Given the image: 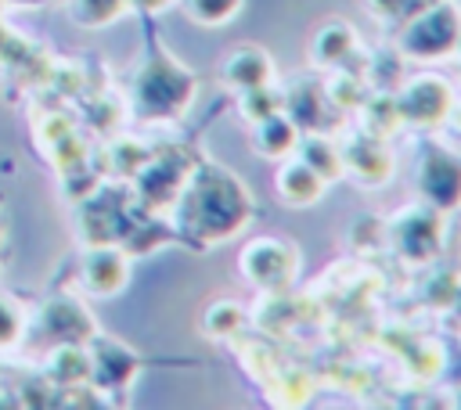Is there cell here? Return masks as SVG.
<instances>
[{
    "label": "cell",
    "instance_id": "7a4b0ae2",
    "mask_svg": "<svg viewBox=\"0 0 461 410\" xmlns=\"http://www.w3.org/2000/svg\"><path fill=\"white\" fill-rule=\"evenodd\" d=\"M198 97V79L169 50L155 47L133 72L130 104L148 122H176Z\"/></svg>",
    "mask_w": 461,
    "mask_h": 410
},
{
    "label": "cell",
    "instance_id": "5b68a950",
    "mask_svg": "<svg viewBox=\"0 0 461 410\" xmlns=\"http://www.w3.org/2000/svg\"><path fill=\"white\" fill-rule=\"evenodd\" d=\"M303 270V255L295 241L274 237V234H259L252 241L241 245L238 252V273L259 291V295H274V291H288L295 284Z\"/></svg>",
    "mask_w": 461,
    "mask_h": 410
},
{
    "label": "cell",
    "instance_id": "cb8c5ba5",
    "mask_svg": "<svg viewBox=\"0 0 461 410\" xmlns=\"http://www.w3.org/2000/svg\"><path fill=\"white\" fill-rule=\"evenodd\" d=\"M364 4H367L371 14H378V18H385V22H400V18H407V11H411V0H364Z\"/></svg>",
    "mask_w": 461,
    "mask_h": 410
},
{
    "label": "cell",
    "instance_id": "4fadbf2b",
    "mask_svg": "<svg viewBox=\"0 0 461 410\" xmlns=\"http://www.w3.org/2000/svg\"><path fill=\"white\" fill-rule=\"evenodd\" d=\"M357 54H360V36H357V29H353L349 22H342V18L324 22V25L310 36V65L321 68V72L346 68Z\"/></svg>",
    "mask_w": 461,
    "mask_h": 410
},
{
    "label": "cell",
    "instance_id": "52a82bcc",
    "mask_svg": "<svg viewBox=\"0 0 461 410\" xmlns=\"http://www.w3.org/2000/svg\"><path fill=\"white\" fill-rule=\"evenodd\" d=\"M414 187H418V198L425 205L439 209L443 216L457 212L461 209V155H454L439 144H429L418 158Z\"/></svg>",
    "mask_w": 461,
    "mask_h": 410
},
{
    "label": "cell",
    "instance_id": "8992f818",
    "mask_svg": "<svg viewBox=\"0 0 461 410\" xmlns=\"http://www.w3.org/2000/svg\"><path fill=\"white\" fill-rule=\"evenodd\" d=\"M393 97L403 129H443L454 111L457 90L439 72H414L400 83V90H393Z\"/></svg>",
    "mask_w": 461,
    "mask_h": 410
},
{
    "label": "cell",
    "instance_id": "6da1fadb",
    "mask_svg": "<svg viewBox=\"0 0 461 410\" xmlns=\"http://www.w3.org/2000/svg\"><path fill=\"white\" fill-rule=\"evenodd\" d=\"M169 212L176 237L194 252H209L252 223L256 198L245 180L220 162H194Z\"/></svg>",
    "mask_w": 461,
    "mask_h": 410
},
{
    "label": "cell",
    "instance_id": "44dd1931",
    "mask_svg": "<svg viewBox=\"0 0 461 410\" xmlns=\"http://www.w3.org/2000/svg\"><path fill=\"white\" fill-rule=\"evenodd\" d=\"M180 4H184L187 18L194 25H205V29L230 25L241 14V7H245V0H180Z\"/></svg>",
    "mask_w": 461,
    "mask_h": 410
},
{
    "label": "cell",
    "instance_id": "9a60e30c",
    "mask_svg": "<svg viewBox=\"0 0 461 410\" xmlns=\"http://www.w3.org/2000/svg\"><path fill=\"white\" fill-rule=\"evenodd\" d=\"M299 137H303V129L295 126V119H292L288 111H274V115L252 122L249 147H252L263 162H285V158L295 155Z\"/></svg>",
    "mask_w": 461,
    "mask_h": 410
},
{
    "label": "cell",
    "instance_id": "8fae6325",
    "mask_svg": "<svg viewBox=\"0 0 461 410\" xmlns=\"http://www.w3.org/2000/svg\"><path fill=\"white\" fill-rule=\"evenodd\" d=\"M79 281L90 295L112 299L130 284V255L122 245H90L79 266Z\"/></svg>",
    "mask_w": 461,
    "mask_h": 410
},
{
    "label": "cell",
    "instance_id": "7402d4cb",
    "mask_svg": "<svg viewBox=\"0 0 461 410\" xmlns=\"http://www.w3.org/2000/svg\"><path fill=\"white\" fill-rule=\"evenodd\" d=\"M274 111H285V94H281L274 83H267V86H259V90L238 94V115H241L249 126L259 122V119H267V115H274Z\"/></svg>",
    "mask_w": 461,
    "mask_h": 410
},
{
    "label": "cell",
    "instance_id": "30bf717a",
    "mask_svg": "<svg viewBox=\"0 0 461 410\" xmlns=\"http://www.w3.org/2000/svg\"><path fill=\"white\" fill-rule=\"evenodd\" d=\"M86 356H90V378L97 381L101 392H126L140 370V356L112 338H101V331L86 342Z\"/></svg>",
    "mask_w": 461,
    "mask_h": 410
},
{
    "label": "cell",
    "instance_id": "2e32d148",
    "mask_svg": "<svg viewBox=\"0 0 461 410\" xmlns=\"http://www.w3.org/2000/svg\"><path fill=\"white\" fill-rule=\"evenodd\" d=\"M43 327L50 338L61 342H76V345H86L94 334H97V324L90 316V309L76 299H58L50 306H43Z\"/></svg>",
    "mask_w": 461,
    "mask_h": 410
},
{
    "label": "cell",
    "instance_id": "5bb4252c",
    "mask_svg": "<svg viewBox=\"0 0 461 410\" xmlns=\"http://www.w3.org/2000/svg\"><path fill=\"white\" fill-rule=\"evenodd\" d=\"M328 180H321L303 158H285V162H277V169H274V191H277V198L288 205V209H310V205H317L324 194H328Z\"/></svg>",
    "mask_w": 461,
    "mask_h": 410
},
{
    "label": "cell",
    "instance_id": "ffe728a7",
    "mask_svg": "<svg viewBox=\"0 0 461 410\" xmlns=\"http://www.w3.org/2000/svg\"><path fill=\"white\" fill-rule=\"evenodd\" d=\"M65 7H68V14H72V22H79V25H86V29L112 25V22H119V18L130 11L126 0H65Z\"/></svg>",
    "mask_w": 461,
    "mask_h": 410
},
{
    "label": "cell",
    "instance_id": "9c48e42d",
    "mask_svg": "<svg viewBox=\"0 0 461 410\" xmlns=\"http://www.w3.org/2000/svg\"><path fill=\"white\" fill-rule=\"evenodd\" d=\"M194 162H187L184 155H173V151H162V155H148V162L140 165V173L133 176V187H137V201L148 209V212H169L187 173H191Z\"/></svg>",
    "mask_w": 461,
    "mask_h": 410
},
{
    "label": "cell",
    "instance_id": "277c9868",
    "mask_svg": "<svg viewBox=\"0 0 461 410\" xmlns=\"http://www.w3.org/2000/svg\"><path fill=\"white\" fill-rule=\"evenodd\" d=\"M447 237V216L421 198L396 209L385 223V241L389 248L407 263V266H429L439 259Z\"/></svg>",
    "mask_w": 461,
    "mask_h": 410
},
{
    "label": "cell",
    "instance_id": "484cf974",
    "mask_svg": "<svg viewBox=\"0 0 461 410\" xmlns=\"http://www.w3.org/2000/svg\"><path fill=\"white\" fill-rule=\"evenodd\" d=\"M18 4H40V0H18Z\"/></svg>",
    "mask_w": 461,
    "mask_h": 410
},
{
    "label": "cell",
    "instance_id": "ac0fdd59",
    "mask_svg": "<svg viewBox=\"0 0 461 410\" xmlns=\"http://www.w3.org/2000/svg\"><path fill=\"white\" fill-rule=\"evenodd\" d=\"M295 158H303L321 180H328V183H339V180H346V169H342V144H339V137H331V133H303L299 137V147H295Z\"/></svg>",
    "mask_w": 461,
    "mask_h": 410
},
{
    "label": "cell",
    "instance_id": "d4e9b609",
    "mask_svg": "<svg viewBox=\"0 0 461 410\" xmlns=\"http://www.w3.org/2000/svg\"><path fill=\"white\" fill-rule=\"evenodd\" d=\"M130 4V11H137V14H148V18H155V14H166L169 7H176L180 0H126Z\"/></svg>",
    "mask_w": 461,
    "mask_h": 410
},
{
    "label": "cell",
    "instance_id": "d6986e66",
    "mask_svg": "<svg viewBox=\"0 0 461 410\" xmlns=\"http://www.w3.org/2000/svg\"><path fill=\"white\" fill-rule=\"evenodd\" d=\"M245 324H249V313H245V306H241L238 299H216V302L205 309V316H202V331H205L212 342H230V338H238V334L245 331Z\"/></svg>",
    "mask_w": 461,
    "mask_h": 410
},
{
    "label": "cell",
    "instance_id": "3957f363",
    "mask_svg": "<svg viewBox=\"0 0 461 410\" xmlns=\"http://www.w3.org/2000/svg\"><path fill=\"white\" fill-rule=\"evenodd\" d=\"M396 50L411 61H447L461 50V7L454 0H432L400 18Z\"/></svg>",
    "mask_w": 461,
    "mask_h": 410
},
{
    "label": "cell",
    "instance_id": "7c38bea8",
    "mask_svg": "<svg viewBox=\"0 0 461 410\" xmlns=\"http://www.w3.org/2000/svg\"><path fill=\"white\" fill-rule=\"evenodd\" d=\"M274 76H277L274 58L259 43H241L230 54H223V61H220V83L234 94L259 90V86L274 83Z\"/></svg>",
    "mask_w": 461,
    "mask_h": 410
},
{
    "label": "cell",
    "instance_id": "e0dca14e",
    "mask_svg": "<svg viewBox=\"0 0 461 410\" xmlns=\"http://www.w3.org/2000/svg\"><path fill=\"white\" fill-rule=\"evenodd\" d=\"M353 115H357L360 133H371V137H382V140H389V137H396V129H403L393 90H375L371 86L367 97L353 108Z\"/></svg>",
    "mask_w": 461,
    "mask_h": 410
},
{
    "label": "cell",
    "instance_id": "603a6c76",
    "mask_svg": "<svg viewBox=\"0 0 461 410\" xmlns=\"http://www.w3.org/2000/svg\"><path fill=\"white\" fill-rule=\"evenodd\" d=\"M18 338H22V309L7 295H0V349L18 345Z\"/></svg>",
    "mask_w": 461,
    "mask_h": 410
},
{
    "label": "cell",
    "instance_id": "ba28073f",
    "mask_svg": "<svg viewBox=\"0 0 461 410\" xmlns=\"http://www.w3.org/2000/svg\"><path fill=\"white\" fill-rule=\"evenodd\" d=\"M339 144H342V169H346V180H353L357 187H364V191H382V187L396 176V155H393L389 140L353 129L349 137L342 133Z\"/></svg>",
    "mask_w": 461,
    "mask_h": 410
}]
</instances>
